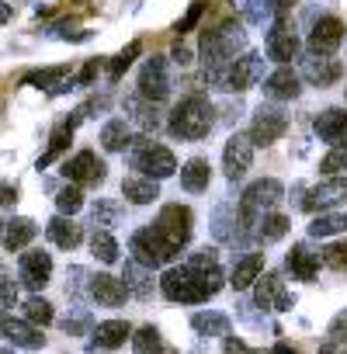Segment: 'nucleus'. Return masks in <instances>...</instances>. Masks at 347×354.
<instances>
[{"label": "nucleus", "instance_id": "nucleus-1", "mask_svg": "<svg viewBox=\"0 0 347 354\" xmlns=\"http://www.w3.org/2000/svg\"><path fill=\"white\" fill-rule=\"evenodd\" d=\"M223 288V274L219 271H191V268H167L160 278V292L170 302H205Z\"/></svg>", "mask_w": 347, "mask_h": 354}, {"label": "nucleus", "instance_id": "nucleus-2", "mask_svg": "<svg viewBox=\"0 0 347 354\" xmlns=\"http://www.w3.org/2000/svg\"><path fill=\"white\" fill-rule=\"evenodd\" d=\"M212 125H216V108L205 97H198V94L185 97L167 118L170 136H178V139H205L212 132Z\"/></svg>", "mask_w": 347, "mask_h": 354}, {"label": "nucleus", "instance_id": "nucleus-3", "mask_svg": "<svg viewBox=\"0 0 347 354\" xmlns=\"http://www.w3.org/2000/svg\"><path fill=\"white\" fill-rule=\"evenodd\" d=\"M129 160L132 167L149 177V181H163V177H170L174 170H178V160H174V153L167 146H156V142H146V139H132L129 142Z\"/></svg>", "mask_w": 347, "mask_h": 354}, {"label": "nucleus", "instance_id": "nucleus-4", "mask_svg": "<svg viewBox=\"0 0 347 354\" xmlns=\"http://www.w3.org/2000/svg\"><path fill=\"white\" fill-rule=\"evenodd\" d=\"M178 250L181 247H174L156 226H142V230H135V236H132V261H139L142 268H163V264H170L174 257H178Z\"/></svg>", "mask_w": 347, "mask_h": 354}, {"label": "nucleus", "instance_id": "nucleus-5", "mask_svg": "<svg viewBox=\"0 0 347 354\" xmlns=\"http://www.w3.org/2000/svg\"><path fill=\"white\" fill-rule=\"evenodd\" d=\"M285 188L281 181H274V177H261V181H254L247 192H243V202H240V216L243 219H261L268 216V209H274L281 202Z\"/></svg>", "mask_w": 347, "mask_h": 354}, {"label": "nucleus", "instance_id": "nucleus-6", "mask_svg": "<svg viewBox=\"0 0 347 354\" xmlns=\"http://www.w3.org/2000/svg\"><path fill=\"white\" fill-rule=\"evenodd\" d=\"M285 129H288V115L281 108L261 104L254 111V122H250V139H254V146H271L285 136Z\"/></svg>", "mask_w": 347, "mask_h": 354}, {"label": "nucleus", "instance_id": "nucleus-7", "mask_svg": "<svg viewBox=\"0 0 347 354\" xmlns=\"http://www.w3.org/2000/svg\"><path fill=\"white\" fill-rule=\"evenodd\" d=\"M63 174H66V181H73V185L80 188V185H101L104 174H108V167H104V160H101L94 149H80L73 160L63 163Z\"/></svg>", "mask_w": 347, "mask_h": 354}, {"label": "nucleus", "instance_id": "nucleus-8", "mask_svg": "<svg viewBox=\"0 0 347 354\" xmlns=\"http://www.w3.org/2000/svg\"><path fill=\"white\" fill-rule=\"evenodd\" d=\"M167 94H170L167 59H163V56H153V59H146V66L139 70V97L160 104V101H167Z\"/></svg>", "mask_w": 347, "mask_h": 354}, {"label": "nucleus", "instance_id": "nucleus-9", "mask_svg": "<svg viewBox=\"0 0 347 354\" xmlns=\"http://www.w3.org/2000/svg\"><path fill=\"white\" fill-rule=\"evenodd\" d=\"M191 209L188 205H163V212H160V219L153 223L174 247H185L188 240H191Z\"/></svg>", "mask_w": 347, "mask_h": 354}, {"label": "nucleus", "instance_id": "nucleus-10", "mask_svg": "<svg viewBox=\"0 0 347 354\" xmlns=\"http://www.w3.org/2000/svg\"><path fill=\"white\" fill-rule=\"evenodd\" d=\"M261 73H264V59L257 53H247V56H240V59H233L226 66L223 91H247V87H254L261 80Z\"/></svg>", "mask_w": 347, "mask_h": 354}, {"label": "nucleus", "instance_id": "nucleus-11", "mask_svg": "<svg viewBox=\"0 0 347 354\" xmlns=\"http://www.w3.org/2000/svg\"><path fill=\"white\" fill-rule=\"evenodd\" d=\"M254 163V139L236 132L226 139V149H223V167H226V177L229 181H240V177L250 170Z\"/></svg>", "mask_w": 347, "mask_h": 354}, {"label": "nucleus", "instance_id": "nucleus-12", "mask_svg": "<svg viewBox=\"0 0 347 354\" xmlns=\"http://www.w3.org/2000/svg\"><path fill=\"white\" fill-rule=\"evenodd\" d=\"M347 198V177H326L323 185H316V188H309L306 192V198H302V209L306 212H326V209H333V205H340Z\"/></svg>", "mask_w": 347, "mask_h": 354}, {"label": "nucleus", "instance_id": "nucleus-13", "mask_svg": "<svg viewBox=\"0 0 347 354\" xmlns=\"http://www.w3.org/2000/svg\"><path fill=\"white\" fill-rule=\"evenodd\" d=\"M344 42V21L340 18H319L312 25V35H309V49L312 56H333Z\"/></svg>", "mask_w": 347, "mask_h": 354}, {"label": "nucleus", "instance_id": "nucleus-14", "mask_svg": "<svg viewBox=\"0 0 347 354\" xmlns=\"http://www.w3.org/2000/svg\"><path fill=\"white\" fill-rule=\"evenodd\" d=\"M295 53H299V35H295V28H292L285 18L274 21L271 32H268V56H271L274 63L288 66V59H295Z\"/></svg>", "mask_w": 347, "mask_h": 354}, {"label": "nucleus", "instance_id": "nucleus-15", "mask_svg": "<svg viewBox=\"0 0 347 354\" xmlns=\"http://www.w3.org/2000/svg\"><path fill=\"white\" fill-rule=\"evenodd\" d=\"M254 299H257V306H264V309H292V302H295V295L285 288V281L278 278V274H264V278H257V292H254Z\"/></svg>", "mask_w": 347, "mask_h": 354}, {"label": "nucleus", "instance_id": "nucleus-16", "mask_svg": "<svg viewBox=\"0 0 347 354\" xmlns=\"http://www.w3.org/2000/svg\"><path fill=\"white\" fill-rule=\"evenodd\" d=\"M312 129L323 142H333V146H347V111L340 108H326L312 118Z\"/></svg>", "mask_w": 347, "mask_h": 354}, {"label": "nucleus", "instance_id": "nucleus-17", "mask_svg": "<svg viewBox=\"0 0 347 354\" xmlns=\"http://www.w3.org/2000/svg\"><path fill=\"white\" fill-rule=\"evenodd\" d=\"M49 274H53V257L46 250H25L21 254V281L28 288H46Z\"/></svg>", "mask_w": 347, "mask_h": 354}, {"label": "nucleus", "instance_id": "nucleus-18", "mask_svg": "<svg viewBox=\"0 0 347 354\" xmlns=\"http://www.w3.org/2000/svg\"><path fill=\"white\" fill-rule=\"evenodd\" d=\"M340 73H344V66H340V59H333V56H309V59L302 63V77H306L309 84H316V87L337 84Z\"/></svg>", "mask_w": 347, "mask_h": 354}, {"label": "nucleus", "instance_id": "nucleus-19", "mask_svg": "<svg viewBox=\"0 0 347 354\" xmlns=\"http://www.w3.org/2000/svg\"><path fill=\"white\" fill-rule=\"evenodd\" d=\"M299 91H302V80H299V73L292 66H278L264 80V94L271 101H292V97H299Z\"/></svg>", "mask_w": 347, "mask_h": 354}, {"label": "nucleus", "instance_id": "nucleus-20", "mask_svg": "<svg viewBox=\"0 0 347 354\" xmlns=\"http://www.w3.org/2000/svg\"><path fill=\"white\" fill-rule=\"evenodd\" d=\"M319 254L316 250H309V243H295L292 250H288V257H285V268L299 278V281H312L316 278V271H319Z\"/></svg>", "mask_w": 347, "mask_h": 354}, {"label": "nucleus", "instance_id": "nucleus-21", "mask_svg": "<svg viewBox=\"0 0 347 354\" xmlns=\"http://www.w3.org/2000/svg\"><path fill=\"white\" fill-rule=\"evenodd\" d=\"M125 340H132V326L125 319H108V323H97L94 333H91V344L101 347V351H115L122 347Z\"/></svg>", "mask_w": 347, "mask_h": 354}, {"label": "nucleus", "instance_id": "nucleus-22", "mask_svg": "<svg viewBox=\"0 0 347 354\" xmlns=\"http://www.w3.org/2000/svg\"><path fill=\"white\" fill-rule=\"evenodd\" d=\"M4 337H8L15 347H25V351H39V347H46L42 330H39V326H32L28 319H11V316H8Z\"/></svg>", "mask_w": 347, "mask_h": 354}, {"label": "nucleus", "instance_id": "nucleus-23", "mask_svg": "<svg viewBox=\"0 0 347 354\" xmlns=\"http://www.w3.org/2000/svg\"><path fill=\"white\" fill-rule=\"evenodd\" d=\"M91 295L97 302H104V306H122L125 295H129V288H125V281H118L111 274H94L91 278Z\"/></svg>", "mask_w": 347, "mask_h": 354}, {"label": "nucleus", "instance_id": "nucleus-24", "mask_svg": "<svg viewBox=\"0 0 347 354\" xmlns=\"http://www.w3.org/2000/svg\"><path fill=\"white\" fill-rule=\"evenodd\" d=\"M209 181H212V167H209V160L195 156V160H188V163L181 167V188H185V192L198 195V192L209 188Z\"/></svg>", "mask_w": 347, "mask_h": 354}, {"label": "nucleus", "instance_id": "nucleus-25", "mask_svg": "<svg viewBox=\"0 0 347 354\" xmlns=\"http://www.w3.org/2000/svg\"><path fill=\"white\" fill-rule=\"evenodd\" d=\"M46 233H49V240H53L56 247H63V250H73V247L84 240V230H80L70 216H56V219L46 226Z\"/></svg>", "mask_w": 347, "mask_h": 354}, {"label": "nucleus", "instance_id": "nucleus-26", "mask_svg": "<svg viewBox=\"0 0 347 354\" xmlns=\"http://www.w3.org/2000/svg\"><path fill=\"white\" fill-rule=\"evenodd\" d=\"M122 195H125L132 205H149V202L160 198V188H156V181L135 174V177H125V181H122Z\"/></svg>", "mask_w": 347, "mask_h": 354}, {"label": "nucleus", "instance_id": "nucleus-27", "mask_svg": "<svg viewBox=\"0 0 347 354\" xmlns=\"http://www.w3.org/2000/svg\"><path fill=\"white\" fill-rule=\"evenodd\" d=\"M261 271H264V254H247L243 261H236V268L229 274V285L236 292H243V288H250L261 278Z\"/></svg>", "mask_w": 347, "mask_h": 354}, {"label": "nucleus", "instance_id": "nucleus-28", "mask_svg": "<svg viewBox=\"0 0 347 354\" xmlns=\"http://www.w3.org/2000/svg\"><path fill=\"white\" fill-rule=\"evenodd\" d=\"M35 233H39V226H35L32 219H11V223L4 226V247H8V250H25V247L35 240Z\"/></svg>", "mask_w": 347, "mask_h": 354}, {"label": "nucleus", "instance_id": "nucleus-29", "mask_svg": "<svg viewBox=\"0 0 347 354\" xmlns=\"http://www.w3.org/2000/svg\"><path fill=\"white\" fill-rule=\"evenodd\" d=\"M125 288L132 292V295H139V299H149V292H153V274H149V268H142L139 261H125Z\"/></svg>", "mask_w": 347, "mask_h": 354}, {"label": "nucleus", "instance_id": "nucleus-30", "mask_svg": "<svg viewBox=\"0 0 347 354\" xmlns=\"http://www.w3.org/2000/svg\"><path fill=\"white\" fill-rule=\"evenodd\" d=\"M288 216H281V212H268V216H261L257 219V230H254V236L261 240V243H274V240H281L285 233H288Z\"/></svg>", "mask_w": 347, "mask_h": 354}, {"label": "nucleus", "instance_id": "nucleus-31", "mask_svg": "<svg viewBox=\"0 0 347 354\" xmlns=\"http://www.w3.org/2000/svg\"><path fill=\"white\" fill-rule=\"evenodd\" d=\"M132 142V136H129V122L125 118H111L104 129H101V146L108 149V153H118V149H125Z\"/></svg>", "mask_w": 347, "mask_h": 354}, {"label": "nucleus", "instance_id": "nucleus-32", "mask_svg": "<svg viewBox=\"0 0 347 354\" xmlns=\"http://www.w3.org/2000/svg\"><path fill=\"white\" fill-rule=\"evenodd\" d=\"M337 233H347V216H340V212H323L309 223V236H316V240H326Z\"/></svg>", "mask_w": 347, "mask_h": 354}, {"label": "nucleus", "instance_id": "nucleus-33", "mask_svg": "<svg viewBox=\"0 0 347 354\" xmlns=\"http://www.w3.org/2000/svg\"><path fill=\"white\" fill-rule=\"evenodd\" d=\"M191 326L198 333H205V337H229V319L223 313H195Z\"/></svg>", "mask_w": 347, "mask_h": 354}, {"label": "nucleus", "instance_id": "nucleus-34", "mask_svg": "<svg viewBox=\"0 0 347 354\" xmlns=\"http://www.w3.org/2000/svg\"><path fill=\"white\" fill-rule=\"evenodd\" d=\"M70 139H73V129H70V125H59V129L49 136V149L39 156V163H35V167H39V170H46L59 153H66V149H70Z\"/></svg>", "mask_w": 347, "mask_h": 354}, {"label": "nucleus", "instance_id": "nucleus-35", "mask_svg": "<svg viewBox=\"0 0 347 354\" xmlns=\"http://www.w3.org/2000/svg\"><path fill=\"white\" fill-rule=\"evenodd\" d=\"M132 351L135 354H163L167 347H163V337H160L156 326H139L132 333Z\"/></svg>", "mask_w": 347, "mask_h": 354}, {"label": "nucleus", "instance_id": "nucleus-36", "mask_svg": "<svg viewBox=\"0 0 347 354\" xmlns=\"http://www.w3.org/2000/svg\"><path fill=\"white\" fill-rule=\"evenodd\" d=\"M66 77H70V66H46V70L28 73L25 84H28V87H56V91H59Z\"/></svg>", "mask_w": 347, "mask_h": 354}, {"label": "nucleus", "instance_id": "nucleus-37", "mask_svg": "<svg viewBox=\"0 0 347 354\" xmlns=\"http://www.w3.org/2000/svg\"><path fill=\"white\" fill-rule=\"evenodd\" d=\"M91 250H94V257H97L101 264H115V261H118V243H115V236H111L108 230H94Z\"/></svg>", "mask_w": 347, "mask_h": 354}, {"label": "nucleus", "instance_id": "nucleus-38", "mask_svg": "<svg viewBox=\"0 0 347 354\" xmlns=\"http://www.w3.org/2000/svg\"><path fill=\"white\" fill-rule=\"evenodd\" d=\"M25 319H28L32 326H49V323H53V306H49L42 295H32V299L25 302Z\"/></svg>", "mask_w": 347, "mask_h": 354}, {"label": "nucleus", "instance_id": "nucleus-39", "mask_svg": "<svg viewBox=\"0 0 347 354\" xmlns=\"http://www.w3.org/2000/svg\"><path fill=\"white\" fill-rule=\"evenodd\" d=\"M125 108H129V111H135V118H139V125H142V129H156V104H153V101H146V97H139V94H135V97H129V101H125Z\"/></svg>", "mask_w": 347, "mask_h": 354}, {"label": "nucleus", "instance_id": "nucleus-40", "mask_svg": "<svg viewBox=\"0 0 347 354\" xmlns=\"http://www.w3.org/2000/svg\"><path fill=\"white\" fill-rule=\"evenodd\" d=\"M56 209H59V216H77V212L84 209V195H80V188H77V185H66V188L56 195Z\"/></svg>", "mask_w": 347, "mask_h": 354}, {"label": "nucleus", "instance_id": "nucleus-41", "mask_svg": "<svg viewBox=\"0 0 347 354\" xmlns=\"http://www.w3.org/2000/svg\"><path fill=\"white\" fill-rule=\"evenodd\" d=\"M185 268H191V271H219V250L216 247H202V250H195L188 257Z\"/></svg>", "mask_w": 347, "mask_h": 354}, {"label": "nucleus", "instance_id": "nucleus-42", "mask_svg": "<svg viewBox=\"0 0 347 354\" xmlns=\"http://www.w3.org/2000/svg\"><path fill=\"white\" fill-rule=\"evenodd\" d=\"M319 170H326L330 177H337L340 170H347V146H333V149L319 160Z\"/></svg>", "mask_w": 347, "mask_h": 354}, {"label": "nucleus", "instance_id": "nucleus-43", "mask_svg": "<svg viewBox=\"0 0 347 354\" xmlns=\"http://www.w3.org/2000/svg\"><path fill=\"white\" fill-rule=\"evenodd\" d=\"M139 49H142L139 42H129V46H125V49H122V53L111 59V77H115V80H118V77H122V73L132 66V59L139 56Z\"/></svg>", "mask_w": 347, "mask_h": 354}, {"label": "nucleus", "instance_id": "nucleus-44", "mask_svg": "<svg viewBox=\"0 0 347 354\" xmlns=\"http://www.w3.org/2000/svg\"><path fill=\"white\" fill-rule=\"evenodd\" d=\"M323 264H326V268H337V271H344V268H347V240H340V243H330V247L323 250Z\"/></svg>", "mask_w": 347, "mask_h": 354}, {"label": "nucleus", "instance_id": "nucleus-45", "mask_svg": "<svg viewBox=\"0 0 347 354\" xmlns=\"http://www.w3.org/2000/svg\"><path fill=\"white\" fill-rule=\"evenodd\" d=\"M15 302H18V281L0 278V306H15Z\"/></svg>", "mask_w": 347, "mask_h": 354}, {"label": "nucleus", "instance_id": "nucleus-46", "mask_svg": "<svg viewBox=\"0 0 347 354\" xmlns=\"http://www.w3.org/2000/svg\"><path fill=\"white\" fill-rule=\"evenodd\" d=\"M202 11H205V4H202V0H195V4H191V11H188V15L178 21V32H181V35H185V32H191V28H195V21L202 18Z\"/></svg>", "mask_w": 347, "mask_h": 354}, {"label": "nucleus", "instance_id": "nucleus-47", "mask_svg": "<svg viewBox=\"0 0 347 354\" xmlns=\"http://www.w3.org/2000/svg\"><path fill=\"white\" fill-rule=\"evenodd\" d=\"M330 337H333V340H347V309L333 316V323H330Z\"/></svg>", "mask_w": 347, "mask_h": 354}, {"label": "nucleus", "instance_id": "nucleus-48", "mask_svg": "<svg viewBox=\"0 0 347 354\" xmlns=\"http://www.w3.org/2000/svg\"><path fill=\"white\" fill-rule=\"evenodd\" d=\"M223 351H226V354H257V351H254V347H247V344H243L240 337H226Z\"/></svg>", "mask_w": 347, "mask_h": 354}, {"label": "nucleus", "instance_id": "nucleus-49", "mask_svg": "<svg viewBox=\"0 0 347 354\" xmlns=\"http://www.w3.org/2000/svg\"><path fill=\"white\" fill-rule=\"evenodd\" d=\"M97 70H101V59H91L84 70H80V77H77V84H91L94 77H97Z\"/></svg>", "mask_w": 347, "mask_h": 354}, {"label": "nucleus", "instance_id": "nucleus-50", "mask_svg": "<svg viewBox=\"0 0 347 354\" xmlns=\"http://www.w3.org/2000/svg\"><path fill=\"white\" fill-rule=\"evenodd\" d=\"M319 354H347V340H326L323 347H319Z\"/></svg>", "mask_w": 347, "mask_h": 354}, {"label": "nucleus", "instance_id": "nucleus-51", "mask_svg": "<svg viewBox=\"0 0 347 354\" xmlns=\"http://www.w3.org/2000/svg\"><path fill=\"white\" fill-rule=\"evenodd\" d=\"M18 202V188L15 185H0V205H15Z\"/></svg>", "mask_w": 347, "mask_h": 354}, {"label": "nucleus", "instance_id": "nucleus-52", "mask_svg": "<svg viewBox=\"0 0 347 354\" xmlns=\"http://www.w3.org/2000/svg\"><path fill=\"white\" fill-rule=\"evenodd\" d=\"M174 63H181V66H185V63H191V53L178 46V49H174Z\"/></svg>", "mask_w": 347, "mask_h": 354}, {"label": "nucleus", "instance_id": "nucleus-53", "mask_svg": "<svg viewBox=\"0 0 347 354\" xmlns=\"http://www.w3.org/2000/svg\"><path fill=\"white\" fill-rule=\"evenodd\" d=\"M271 354H295V351H292L288 344H274V351H271Z\"/></svg>", "mask_w": 347, "mask_h": 354}, {"label": "nucleus", "instance_id": "nucleus-54", "mask_svg": "<svg viewBox=\"0 0 347 354\" xmlns=\"http://www.w3.org/2000/svg\"><path fill=\"white\" fill-rule=\"evenodd\" d=\"M4 326H8V309L0 306V337H4Z\"/></svg>", "mask_w": 347, "mask_h": 354}, {"label": "nucleus", "instance_id": "nucleus-55", "mask_svg": "<svg viewBox=\"0 0 347 354\" xmlns=\"http://www.w3.org/2000/svg\"><path fill=\"white\" fill-rule=\"evenodd\" d=\"M8 18H11V8H8V4H0V25H4Z\"/></svg>", "mask_w": 347, "mask_h": 354}, {"label": "nucleus", "instance_id": "nucleus-56", "mask_svg": "<svg viewBox=\"0 0 347 354\" xmlns=\"http://www.w3.org/2000/svg\"><path fill=\"white\" fill-rule=\"evenodd\" d=\"M288 4H295V0H274V8H288Z\"/></svg>", "mask_w": 347, "mask_h": 354}, {"label": "nucleus", "instance_id": "nucleus-57", "mask_svg": "<svg viewBox=\"0 0 347 354\" xmlns=\"http://www.w3.org/2000/svg\"><path fill=\"white\" fill-rule=\"evenodd\" d=\"M0 354H11V351H0Z\"/></svg>", "mask_w": 347, "mask_h": 354}, {"label": "nucleus", "instance_id": "nucleus-58", "mask_svg": "<svg viewBox=\"0 0 347 354\" xmlns=\"http://www.w3.org/2000/svg\"><path fill=\"white\" fill-rule=\"evenodd\" d=\"M344 97H347V87H344Z\"/></svg>", "mask_w": 347, "mask_h": 354}]
</instances>
